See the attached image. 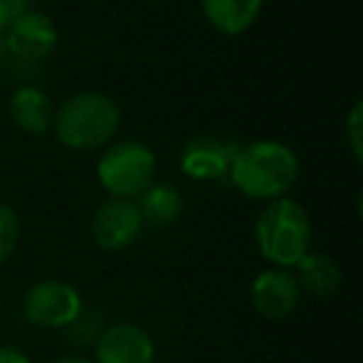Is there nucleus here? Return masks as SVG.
<instances>
[{
	"mask_svg": "<svg viewBox=\"0 0 363 363\" xmlns=\"http://www.w3.org/2000/svg\"><path fill=\"white\" fill-rule=\"evenodd\" d=\"M21 237V222L18 214L8 204H0V264H6L13 257Z\"/></svg>",
	"mask_w": 363,
	"mask_h": 363,
	"instance_id": "15",
	"label": "nucleus"
},
{
	"mask_svg": "<svg viewBox=\"0 0 363 363\" xmlns=\"http://www.w3.org/2000/svg\"><path fill=\"white\" fill-rule=\"evenodd\" d=\"M48 363H92V361L80 358V356H60V358H52V361H48Z\"/></svg>",
	"mask_w": 363,
	"mask_h": 363,
	"instance_id": "19",
	"label": "nucleus"
},
{
	"mask_svg": "<svg viewBox=\"0 0 363 363\" xmlns=\"http://www.w3.org/2000/svg\"><path fill=\"white\" fill-rule=\"evenodd\" d=\"M3 38H6L8 55L28 62L45 60L57 48V26L45 13L30 11L11 23L3 30Z\"/></svg>",
	"mask_w": 363,
	"mask_h": 363,
	"instance_id": "7",
	"label": "nucleus"
},
{
	"mask_svg": "<svg viewBox=\"0 0 363 363\" xmlns=\"http://www.w3.org/2000/svg\"><path fill=\"white\" fill-rule=\"evenodd\" d=\"M95 363H155V341L137 323H115L97 336Z\"/></svg>",
	"mask_w": 363,
	"mask_h": 363,
	"instance_id": "10",
	"label": "nucleus"
},
{
	"mask_svg": "<svg viewBox=\"0 0 363 363\" xmlns=\"http://www.w3.org/2000/svg\"><path fill=\"white\" fill-rule=\"evenodd\" d=\"M301 301V286L296 277L289 269H267L262 272L252 284V306L259 316L272 318H286L294 313V308Z\"/></svg>",
	"mask_w": 363,
	"mask_h": 363,
	"instance_id": "9",
	"label": "nucleus"
},
{
	"mask_svg": "<svg viewBox=\"0 0 363 363\" xmlns=\"http://www.w3.org/2000/svg\"><path fill=\"white\" fill-rule=\"evenodd\" d=\"M207 23L222 35H242L257 23L264 0H199Z\"/></svg>",
	"mask_w": 363,
	"mask_h": 363,
	"instance_id": "12",
	"label": "nucleus"
},
{
	"mask_svg": "<svg viewBox=\"0 0 363 363\" xmlns=\"http://www.w3.org/2000/svg\"><path fill=\"white\" fill-rule=\"evenodd\" d=\"M232 184L249 199L272 202L286 197L298 179V157L277 140H257L237 147L229 167Z\"/></svg>",
	"mask_w": 363,
	"mask_h": 363,
	"instance_id": "1",
	"label": "nucleus"
},
{
	"mask_svg": "<svg viewBox=\"0 0 363 363\" xmlns=\"http://www.w3.org/2000/svg\"><path fill=\"white\" fill-rule=\"evenodd\" d=\"M0 363H30V358L16 346H0Z\"/></svg>",
	"mask_w": 363,
	"mask_h": 363,
	"instance_id": "18",
	"label": "nucleus"
},
{
	"mask_svg": "<svg viewBox=\"0 0 363 363\" xmlns=\"http://www.w3.org/2000/svg\"><path fill=\"white\" fill-rule=\"evenodd\" d=\"M97 182L110 197L137 199L157 174V157L145 142H110L97 160Z\"/></svg>",
	"mask_w": 363,
	"mask_h": 363,
	"instance_id": "4",
	"label": "nucleus"
},
{
	"mask_svg": "<svg viewBox=\"0 0 363 363\" xmlns=\"http://www.w3.org/2000/svg\"><path fill=\"white\" fill-rule=\"evenodd\" d=\"M346 142H348V150H351L353 160L361 162L363 160V102L356 100L346 117Z\"/></svg>",
	"mask_w": 363,
	"mask_h": 363,
	"instance_id": "16",
	"label": "nucleus"
},
{
	"mask_svg": "<svg viewBox=\"0 0 363 363\" xmlns=\"http://www.w3.org/2000/svg\"><path fill=\"white\" fill-rule=\"evenodd\" d=\"M35 0H0V30H6L11 23L33 11Z\"/></svg>",
	"mask_w": 363,
	"mask_h": 363,
	"instance_id": "17",
	"label": "nucleus"
},
{
	"mask_svg": "<svg viewBox=\"0 0 363 363\" xmlns=\"http://www.w3.org/2000/svg\"><path fill=\"white\" fill-rule=\"evenodd\" d=\"M23 313L38 328H67L82 316V296L72 284L43 279L28 289Z\"/></svg>",
	"mask_w": 363,
	"mask_h": 363,
	"instance_id": "5",
	"label": "nucleus"
},
{
	"mask_svg": "<svg viewBox=\"0 0 363 363\" xmlns=\"http://www.w3.org/2000/svg\"><path fill=\"white\" fill-rule=\"evenodd\" d=\"M122 112L105 92L82 90L70 95L52 117V130L62 147L75 152L105 150L117 135Z\"/></svg>",
	"mask_w": 363,
	"mask_h": 363,
	"instance_id": "2",
	"label": "nucleus"
},
{
	"mask_svg": "<svg viewBox=\"0 0 363 363\" xmlns=\"http://www.w3.org/2000/svg\"><path fill=\"white\" fill-rule=\"evenodd\" d=\"M254 242L267 262L291 269L311 252V219L303 204L279 197L264 204L254 224Z\"/></svg>",
	"mask_w": 363,
	"mask_h": 363,
	"instance_id": "3",
	"label": "nucleus"
},
{
	"mask_svg": "<svg viewBox=\"0 0 363 363\" xmlns=\"http://www.w3.org/2000/svg\"><path fill=\"white\" fill-rule=\"evenodd\" d=\"M234 152L237 147L219 137L199 135L182 147L179 167L194 182H222L229 177Z\"/></svg>",
	"mask_w": 363,
	"mask_h": 363,
	"instance_id": "8",
	"label": "nucleus"
},
{
	"mask_svg": "<svg viewBox=\"0 0 363 363\" xmlns=\"http://www.w3.org/2000/svg\"><path fill=\"white\" fill-rule=\"evenodd\" d=\"M294 269H296L294 277H296L301 291L311 294V296H331L341 286V267L326 254L308 252Z\"/></svg>",
	"mask_w": 363,
	"mask_h": 363,
	"instance_id": "14",
	"label": "nucleus"
},
{
	"mask_svg": "<svg viewBox=\"0 0 363 363\" xmlns=\"http://www.w3.org/2000/svg\"><path fill=\"white\" fill-rule=\"evenodd\" d=\"M142 229H145V222H142L135 199H120V197L105 199L90 219L92 239L105 252L130 249L140 239Z\"/></svg>",
	"mask_w": 363,
	"mask_h": 363,
	"instance_id": "6",
	"label": "nucleus"
},
{
	"mask_svg": "<svg viewBox=\"0 0 363 363\" xmlns=\"http://www.w3.org/2000/svg\"><path fill=\"white\" fill-rule=\"evenodd\" d=\"M8 115L11 122L26 135H45L52 127V102L45 90L35 85H23L8 100Z\"/></svg>",
	"mask_w": 363,
	"mask_h": 363,
	"instance_id": "11",
	"label": "nucleus"
},
{
	"mask_svg": "<svg viewBox=\"0 0 363 363\" xmlns=\"http://www.w3.org/2000/svg\"><path fill=\"white\" fill-rule=\"evenodd\" d=\"M6 55H8V50H6V38H3V30H0V65L6 62Z\"/></svg>",
	"mask_w": 363,
	"mask_h": 363,
	"instance_id": "20",
	"label": "nucleus"
},
{
	"mask_svg": "<svg viewBox=\"0 0 363 363\" xmlns=\"http://www.w3.org/2000/svg\"><path fill=\"white\" fill-rule=\"evenodd\" d=\"M140 217L152 227H169L184 212V197L169 182H152L150 187L135 199Z\"/></svg>",
	"mask_w": 363,
	"mask_h": 363,
	"instance_id": "13",
	"label": "nucleus"
}]
</instances>
